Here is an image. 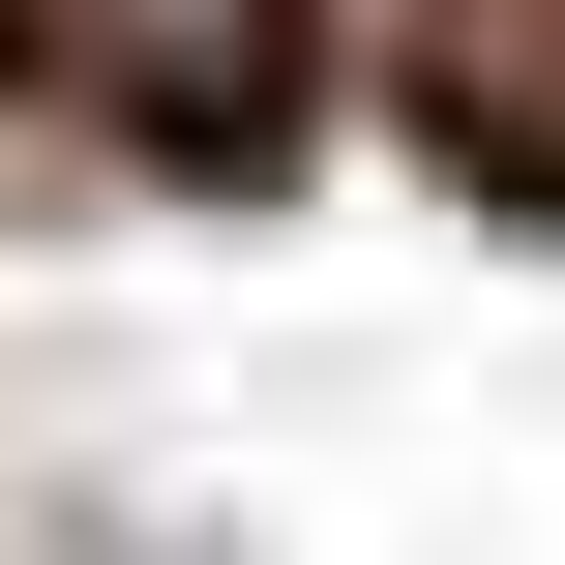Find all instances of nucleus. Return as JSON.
I'll list each match as a JSON object with an SVG mask.
<instances>
[{
    "mask_svg": "<svg viewBox=\"0 0 565 565\" xmlns=\"http://www.w3.org/2000/svg\"><path fill=\"white\" fill-rule=\"evenodd\" d=\"M60 89H119V119H238L268 89V0H0Z\"/></svg>",
    "mask_w": 565,
    "mask_h": 565,
    "instance_id": "1",
    "label": "nucleus"
}]
</instances>
